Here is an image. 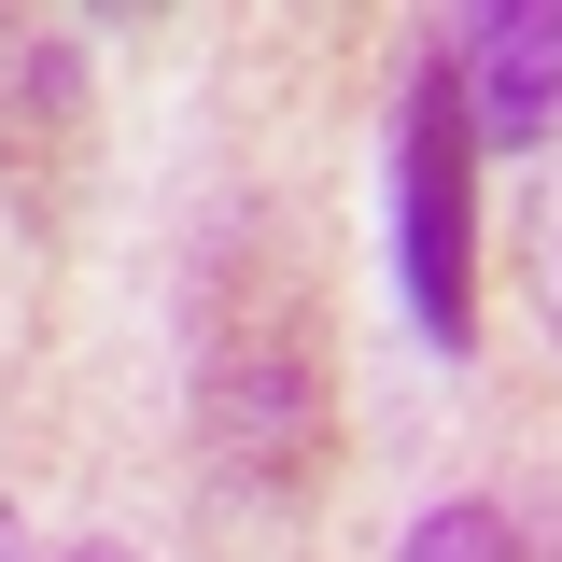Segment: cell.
<instances>
[{
	"instance_id": "1",
	"label": "cell",
	"mask_w": 562,
	"mask_h": 562,
	"mask_svg": "<svg viewBox=\"0 0 562 562\" xmlns=\"http://www.w3.org/2000/svg\"><path fill=\"white\" fill-rule=\"evenodd\" d=\"M198 422H211V464L239 492H295L324 464V338H310V281L295 254H268L254 225L211 254L198 295Z\"/></svg>"
},
{
	"instance_id": "2",
	"label": "cell",
	"mask_w": 562,
	"mask_h": 562,
	"mask_svg": "<svg viewBox=\"0 0 562 562\" xmlns=\"http://www.w3.org/2000/svg\"><path fill=\"white\" fill-rule=\"evenodd\" d=\"M394 281L436 351H479V113L450 43L394 85Z\"/></svg>"
},
{
	"instance_id": "3",
	"label": "cell",
	"mask_w": 562,
	"mask_h": 562,
	"mask_svg": "<svg viewBox=\"0 0 562 562\" xmlns=\"http://www.w3.org/2000/svg\"><path fill=\"white\" fill-rule=\"evenodd\" d=\"M450 70H464V113L479 140H549L562 127V0H492L450 29Z\"/></svg>"
},
{
	"instance_id": "4",
	"label": "cell",
	"mask_w": 562,
	"mask_h": 562,
	"mask_svg": "<svg viewBox=\"0 0 562 562\" xmlns=\"http://www.w3.org/2000/svg\"><path fill=\"white\" fill-rule=\"evenodd\" d=\"M394 562H562V492H450L408 520Z\"/></svg>"
},
{
	"instance_id": "5",
	"label": "cell",
	"mask_w": 562,
	"mask_h": 562,
	"mask_svg": "<svg viewBox=\"0 0 562 562\" xmlns=\"http://www.w3.org/2000/svg\"><path fill=\"white\" fill-rule=\"evenodd\" d=\"M520 281H535V324L562 351V155L535 169V198H520Z\"/></svg>"
},
{
	"instance_id": "6",
	"label": "cell",
	"mask_w": 562,
	"mask_h": 562,
	"mask_svg": "<svg viewBox=\"0 0 562 562\" xmlns=\"http://www.w3.org/2000/svg\"><path fill=\"white\" fill-rule=\"evenodd\" d=\"M57 562H140V549H113V535H85V549H57Z\"/></svg>"
},
{
	"instance_id": "7",
	"label": "cell",
	"mask_w": 562,
	"mask_h": 562,
	"mask_svg": "<svg viewBox=\"0 0 562 562\" xmlns=\"http://www.w3.org/2000/svg\"><path fill=\"white\" fill-rule=\"evenodd\" d=\"M0 562H29V520H14V506H0Z\"/></svg>"
}]
</instances>
